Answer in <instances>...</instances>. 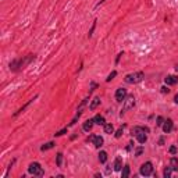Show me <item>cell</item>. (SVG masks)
I'll list each match as a JSON object with an SVG mask.
<instances>
[{
    "label": "cell",
    "instance_id": "obj_1",
    "mask_svg": "<svg viewBox=\"0 0 178 178\" xmlns=\"http://www.w3.org/2000/svg\"><path fill=\"white\" fill-rule=\"evenodd\" d=\"M32 60H35V55H28L24 58H17V60H14L13 63H10V70H13V71H20V70L25 68Z\"/></svg>",
    "mask_w": 178,
    "mask_h": 178
},
{
    "label": "cell",
    "instance_id": "obj_2",
    "mask_svg": "<svg viewBox=\"0 0 178 178\" xmlns=\"http://www.w3.org/2000/svg\"><path fill=\"white\" fill-rule=\"evenodd\" d=\"M148 132H149V128L148 127H134L131 130V135L138 139V142L141 145L146 143V141H148V135H146Z\"/></svg>",
    "mask_w": 178,
    "mask_h": 178
},
{
    "label": "cell",
    "instance_id": "obj_3",
    "mask_svg": "<svg viewBox=\"0 0 178 178\" xmlns=\"http://www.w3.org/2000/svg\"><path fill=\"white\" fill-rule=\"evenodd\" d=\"M145 78V74L142 73V71H138V73H132V74H128V75L124 77V81L127 82V84H139L142 82Z\"/></svg>",
    "mask_w": 178,
    "mask_h": 178
},
{
    "label": "cell",
    "instance_id": "obj_4",
    "mask_svg": "<svg viewBox=\"0 0 178 178\" xmlns=\"http://www.w3.org/2000/svg\"><path fill=\"white\" fill-rule=\"evenodd\" d=\"M28 173L35 175V177H43V174H45L42 166L39 163H36V161H33V163H31L28 166Z\"/></svg>",
    "mask_w": 178,
    "mask_h": 178
},
{
    "label": "cell",
    "instance_id": "obj_5",
    "mask_svg": "<svg viewBox=\"0 0 178 178\" xmlns=\"http://www.w3.org/2000/svg\"><path fill=\"white\" fill-rule=\"evenodd\" d=\"M134 106H135V98H134V95H130V96H127V98L124 99V106H123V110H121V116L125 114L128 110L134 109Z\"/></svg>",
    "mask_w": 178,
    "mask_h": 178
},
{
    "label": "cell",
    "instance_id": "obj_6",
    "mask_svg": "<svg viewBox=\"0 0 178 178\" xmlns=\"http://www.w3.org/2000/svg\"><path fill=\"white\" fill-rule=\"evenodd\" d=\"M141 175H145V177H149V175L153 174V164L152 161H146L141 166V170H139Z\"/></svg>",
    "mask_w": 178,
    "mask_h": 178
},
{
    "label": "cell",
    "instance_id": "obj_7",
    "mask_svg": "<svg viewBox=\"0 0 178 178\" xmlns=\"http://www.w3.org/2000/svg\"><path fill=\"white\" fill-rule=\"evenodd\" d=\"M127 98V89L125 88H118L116 91V100L118 103L124 102V99Z\"/></svg>",
    "mask_w": 178,
    "mask_h": 178
},
{
    "label": "cell",
    "instance_id": "obj_8",
    "mask_svg": "<svg viewBox=\"0 0 178 178\" xmlns=\"http://www.w3.org/2000/svg\"><path fill=\"white\" fill-rule=\"evenodd\" d=\"M88 141H91L92 143L96 146V148H100V146H103V142H105L100 135H91V136L88 138Z\"/></svg>",
    "mask_w": 178,
    "mask_h": 178
},
{
    "label": "cell",
    "instance_id": "obj_9",
    "mask_svg": "<svg viewBox=\"0 0 178 178\" xmlns=\"http://www.w3.org/2000/svg\"><path fill=\"white\" fill-rule=\"evenodd\" d=\"M161 128H163V132H166V134H170V132L173 131V128H174V123H173V120H171V118L164 120Z\"/></svg>",
    "mask_w": 178,
    "mask_h": 178
},
{
    "label": "cell",
    "instance_id": "obj_10",
    "mask_svg": "<svg viewBox=\"0 0 178 178\" xmlns=\"http://www.w3.org/2000/svg\"><path fill=\"white\" fill-rule=\"evenodd\" d=\"M164 82L167 85H175V84H178V77L177 75H167L164 78Z\"/></svg>",
    "mask_w": 178,
    "mask_h": 178
},
{
    "label": "cell",
    "instance_id": "obj_11",
    "mask_svg": "<svg viewBox=\"0 0 178 178\" xmlns=\"http://www.w3.org/2000/svg\"><path fill=\"white\" fill-rule=\"evenodd\" d=\"M93 124H95V121H93V118L92 120H86L84 123V125H82V130H84L85 132H89L93 128Z\"/></svg>",
    "mask_w": 178,
    "mask_h": 178
},
{
    "label": "cell",
    "instance_id": "obj_12",
    "mask_svg": "<svg viewBox=\"0 0 178 178\" xmlns=\"http://www.w3.org/2000/svg\"><path fill=\"white\" fill-rule=\"evenodd\" d=\"M114 171H121L123 170V159H121L120 156L116 157V160H114Z\"/></svg>",
    "mask_w": 178,
    "mask_h": 178
},
{
    "label": "cell",
    "instance_id": "obj_13",
    "mask_svg": "<svg viewBox=\"0 0 178 178\" xmlns=\"http://www.w3.org/2000/svg\"><path fill=\"white\" fill-rule=\"evenodd\" d=\"M93 121H95V124H98V125H105L106 124L105 117L100 116V114H96V116L93 117Z\"/></svg>",
    "mask_w": 178,
    "mask_h": 178
},
{
    "label": "cell",
    "instance_id": "obj_14",
    "mask_svg": "<svg viewBox=\"0 0 178 178\" xmlns=\"http://www.w3.org/2000/svg\"><path fill=\"white\" fill-rule=\"evenodd\" d=\"M170 167L173 171H178V157H171L170 159Z\"/></svg>",
    "mask_w": 178,
    "mask_h": 178
},
{
    "label": "cell",
    "instance_id": "obj_15",
    "mask_svg": "<svg viewBox=\"0 0 178 178\" xmlns=\"http://www.w3.org/2000/svg\"><path fill=\"white\" fill-rule=\"evenodd\" d=\"M99 105H100V98H99V96H96V98H93V100L91 102V105H89V109L95 110Z\"/></svg>",
    "mask_w": 178,
    "mask_h": 178
},
{
    "label": "cell",
    "instance_id": "obj_16",
    "mask_svg": "<svg viewBox=\"0 0 178 178\" xmlns=\"http://www.w3.org/2000/svg\"><path fill=\"white\" fill-rule=\"evenodd\" d=\"M130 174H131V168H130V166H124L123 170H121V177L127 178V177H130Z\"/></svg>",
    "mask_w": 178,
    "mask_h": 178
},
{
    "label": "cell",
    "instance_id": "obj_17",
    "mask_svg": "<svg viewBox=\"0 0 178 178\" xmlns=\"http://www.w3.org/2000/svg\"><path fill=\"white\" fill-rule=\"evenodd\" d=\"M36 98H38V96H35V98H33V99H31V100H29V102L27 103L25 106H22V107L18 110V111H17V113H14V117H15V116H18V114H21V113H24V111H25V109H27V107H28V106L31 105V103H32V102H33V100H35V99H36Z\"/></svg>",
    "mask_w": 178,
    "mask_h": 178
},
{
    "label": "cell",
    "instance_id": "obj_18",
    "mask_svg": "<svg viewBox=\"0 0 178 178\" xmlns=\"http://www.w3.org/2000/svg\"><path fill=\"white\" fill-rule=\"evenodd\" d=\"M88 103H89V98H85L84 100L81 102V105L78 106V110H77V111H78V113H81V114H82V110L85 109V106H86Z\"/></svg>",
    "mask_w": 178,
    "mask_h": 178
},
{
    "label": "cell",
    "instance_id": "obj_19",
    "mask_svg": "<svg viewBox=\"0 0 178 178\" xmlns=\"http://www.w3.org/2000/svg\"><path fill=\"white\" fill-rule=\"evenodd\" d=\"M103 128H105L106 134H113V132H114V127H113V124H105Z\"/></svg>",
    "mask_w": 178,
    "mask_h": 178
},
{
    "label": "cell",
    "instance_id": "obj_20",
    "mask_svg": "<svg viewBox=\"0 0 178 178\" xmlns=\"http://www.w3.org/2000/svg\"><path fill=\"white\" fill-rule=\"evenodd\" d=\"M99 161H100V163H106V161H107V153H106L105 150H102V152L99 153Z\"/></svg>",
    "mask_w": 178,
    "mask_h": 178
},
{
    "label": "cell",
    "instance_id": "obj_21",
    "mask_svg": "<svg viewBox=\"0 0 178 178\" xmlns=\"http://www.w3.org/2000/svg\"><path fill=\"white\" fill-rule=\"evenodd\" d=\"M52 148H55V142H49V143H45L43 146H40V150H42V152H45V150H49V149H52Z\"/></svg>",
    "mask_w": 178,
    "mask_h": 178
},
{
    "label": "cell",
    "instance_id": "obj_22",
    "mask_svg": "<svg viewBox=\"0 0 178 178\" xmlns=\"http://www.w3.org/2000/svg\"><path fill=\"white\" fill-rule=\"evenodd\" d=\"M171 173H173V168H171V167H166V168H164V173H163L164 178H170L171 177Z\"/></svg>",
    "mask_w": 178,
    "mask_h": 178
},
{
    "label": "cell",
    "instance_id": "obj_23",
    "mask_svg": "<svg viewBox=\"0 0 178 178\" xmlns=\"http://www.w3.org/2000/svg\"><path fill=\"white\" fill-rule=\"evenodd\" d=\"M57 167H61L63 164V153H57Z\"/></svg>",
    "mask_w": 178,
    "mask_h": 178
},
{
    "label": "cell",
    "instance_id": "obj_24",
    "mask_svg": "<svg viewBox=\"0 0 178 178\" xmlns=\"http://www.w3.org/2000/svg\"><path fill=\"white\" fill-rule=\"evenodd\" d=\"M163 123H164V118L161 116H159V117H157V120H156V125H157V127H161Z\"/></svg>",
    "mask_w": 178,
    "mask_h": 178
},
{
    "label": "cell",
    "instance_id": "obj_25",
    "mask_svg": "<svg viewBox=\"0 0 178 178\" xmlns=\"http://www.w3.org/2000/svg\"><path fill=\"white\" fill-rule=\"evenodd\" d=\"M116 75H117V71H113L111 74H109V77L106 78V81H107V82H110L111 80H114V77H116Z\"/></svg>",
    "mask_w": 178,
    "mask_h": 178
},
{
    "label": "cell",
    "instance_id": "obj_26",
    "mask_svg": "<svg viewBox=\"0 0 178 178\" xmlns=\"http://www.w3.org/2000/svg\"><path fill=\"white\" fill-rule=\"evenodd\" d=\"M142 153H143V148H142V146L136 148V150H135V156H141Z\"/></svg>",
    "mask_w": 178,
    "mask_h": 178
},
{
    "label": "cell",
    "instance_id": "obj_27",
    "mask_svg": "<svg viewBox=\"0 0 178 178\" xmlns=\"http://www.w3.org/2000/svg\"><path fill=\"white\" fill-rule=\"evenodd\" d=\"M64 134H67V128H64V130H61V131L56 132L55 136H61V135H64Z\"/></svg>",
    "mask_w": 178,
    "mask_h": 178
},
{
    "label": "cell",
    "instance_id": "obj_28",
    "mask_svg": "<svg viewBox=\"0 0 178 178\" xmlns=\"http://www.w3.org/2000/svg\"><path fill=\"white\" fill-rule=\"evenodd\" d=\"M170 153H171V155H175V153H177V146H171V148H170Z\"/></svg>",
    "mask_w": 178,
    "mask_h": 178
},
{
    "label": "cell",
    "instance_id": "obj_29",
    "mask_svg": "<svg viewBox=\"0 0 178 178\" xmlns=\"http://www.w3.org/2000/svg\"><path fill=\"white\" fill-rule=\"evenodd\" d=\"M121 135H123V128H120V130L116 132V138H121Z\"/></svg>",
    "mask_w": 178,
    "mask_h": 178
},
{
    "label": "cell",
    "instance_id": "obj_30",
    "mask_svg": "<svg viewBox=\"0 0 178 178\" xmlns=\"http://www.w3.org/2000/svg\"><path fill=\"white\" fill-rule=\"evenodd\" d=\"M168 92H170V89H168L167 86H163V88H161V93H168Z\"/></svg>",
    "mask_w": 178,
    "mask_h": 178
},
{
    "label": "cell",
    "instance_id": "obj_31",
    "mask_svg": "<svg viewBox=\"0 0 178 178\" xmlns=\"http://www.w3.org/2000/svg\"><path fill=\"white\" fill-rule=\"evenodd\" d=\"M174 102H175V103H177V105H178V93L175 95V98H174Z\"/></svg>",
    "mask_w": 178,
    "mask_h": 178
}]
</instances>
